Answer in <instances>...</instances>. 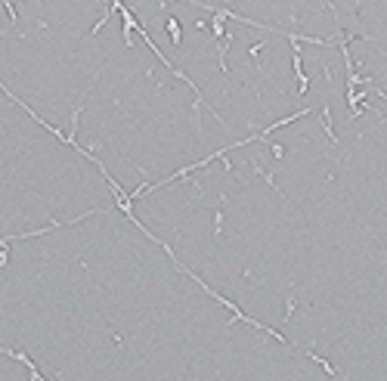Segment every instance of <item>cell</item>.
I'll list each match as a JSON object with an SVG mask.
<instances>
[{
  "label": "cell",
  "instance_id": "cell-1",
  "mask_svg": "<svg viewBox=\"0 0 387 381\" xmlns=\"http://www.w3.org/2000/svg\"><path fill=\"white\" fill-rule=\"evenodd\" d=\"M347 6L363 34L375 31V40H387V0H347Z\"/></svg>",
  "mask_w": 387,
  "mask_h": 381
},
{
  "label": "cell",
  "instance_id": "cell-2",
  "mask_svg": "<svg viewBox=\"0 0 387 381\" xmlns=\"http://www.w3.org/2000/svg\"><path fill=\"white\" fill-rule=\"evenodd\" d=\"M167 34H171L174 47H177L180 44V22H177V19H167Z\"/></svg>",
  "mask_w": 387,
  "mask_h": 381
}]
</instances>
